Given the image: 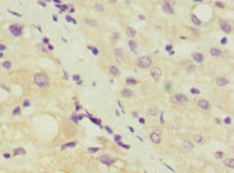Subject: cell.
<instances>
[{"instance_id": "cell-47", "label": "cell", "mask_w": 234, "mask_h": 173, "mask_svg": "<svg viewBox=\"0 0 234 173\" xmlns=\"http://www.w3.org/2000/svg\"><path fill=\"white\" fill-rule=\"evenodd\" d=\"M224 124H231V119H230V118H226V119H224Z\"/></svg>"}, {"instance_id": "cell-14", "label": "cell", "mask_w": 234, "mask_h": 173, "mask_svg": "<svg viewBox=\"0 0 234 173\" xmlns=\"http://www.w3.org/2000/svg\"><path fill=\"white\" fill-rule=\"evenodd\" d=\"M192 57H193V61H196V63H203L204 61V55L201 53H193Z\"/></svg>"}, {"instance_id": "cell-17", "label": "cell", "mask_w": 234, "mask_h": 173, "mask_svg": "<svg viewBox=\"0 0 234 173\" xmlns=\"http://www.w3.org/2000/svg\"><path fill=\"white\" fill-rule=\"evenodd\" d=\"M183 148L186 149V150H193L194 145H193V142H190V140H183Z\"/></svg>"}, {"instance_id": "cell-13", "label": "cell", "mask_w": 234, "mask_h": 173, "mask_svg": "<svg viewBox=\"0 0 234 173\" xmlns=\"http://www.w3.org/2000/svg\"><path fill=\"white\" fill-rule=\"evenodd\" d=\"M108 71L112 77H119V75H121V71H119V68H118L117 65H111Z\"/></svg>"}, {"instance_id": "cell-33", "label": "cell", "mask_w": 234, "mask_h": 173, "mask_svg": "<svg viewBox=\"0 0 234 173\" xmlns=\"http://www.w3.org/2000/svg\"><path fill=\"white\" fill-rule=\"evenodd\" d=\"M214 4H216L217 7H220V9H224V7H226V4H224V3H221V1H216Z\"/></svg>"}, {"instance_id": "cell-7", "label": "cell", "mask_w": 234, "mask_h": 173, "mask_svg": "<svg viewBox=\"0 0 234 173\" xmlns=\"http://www.w3.org/2000/svg\"><path fill=\"white\" fill-rule=\"evenodd\" d=\"M151 75L153 80H156V81H159L160 80V77H162V70L159 68V67H152L151 68Z\"/></svg>"}, {"instance_id": "cell-27", "label": "cell", "mask_w": 234, "mask_h": 173, "mask_svg": "<svg viewBox=\"0 0 234 173\" xmlns=\"http://www.w3.org/2000/svg\"><path fill=\"white\" fill-rule=\"evenodd\" d=\"M126 84H129V85H136L138 81H136L135 78H128V80H126Z\"/></svg>"}, {"instance_id": "cell-11", "label": "cell", "mask_w": 234, "mask_h": 173, "mask_svg": "<svg viewBox=\"0 0 234 173\" xmlns=\"http://www.w3.org/2000/svg\"><path fill=\"white\" fill-rule=\"evenodd\" d=\"M228 84H230V81L227 80L226 77H218V78H216V85H217V87H226Z\"/></svg>"}, {"instance_id": "cell-28", "label": "cell", "mask_w": 234, "mask_h": 173, "mask_svg": "<svg viewBox=\"0 0 234 173\" xmlns=\"http://www.w3.org/2000/svg\"><path fill=\"white\" fill-rule=\"evenodd\" d=\"M3 68L10 70V68H11V63H10V61H4V63H3Z\"/></svg>"}, {"instance_id": "cell-50", "label": "cell", "mask_w": 234, "mask_h": 173, "mask_svg": "<svg viewBox=\"0 0 234 173\" xmlns=\"http://www.w3.org/2000/svg\"><path fill=\"white\" fill-rule=\"evenodd\" d=\"M105 129H107V132H108V133H114V132H112V129H111V128H108V126H105Z\"/></svg>"}, {"instance_id": "cell-45", "label": "cell", "mask_w": 234, "mask_h": 173, "mask_svg": "<svg viewBox=\"0 0 234 173\" xmlns=\"http://www.w3.org/2000/svg\"><path fill=\"white\" fill-rule=\"evenodd\" d=\"M187 70H189L190 73H192V71H194V65H189V67H187Z\"/></svg>"}, {"instance_id": "cell-32", "label": "cell", "mask_w": 234, "mask_h": 173, "mask_svg": "<svg viewBox=\"0 0 234 173\" xmlns=\"http://www.w3.org/2000/svg\"><path fill=\"white\" fill-rule=\"evenodd\" d=\"M88 48L92 51V54H94V55H98V48H95V47H92V46H90Z\"/></svg>"}, {"instance_id": "cell-6", "label": "cell", "mask_w": 234, "mask_h": 173, "mask_svg": "<svg viewBox=\"0 0 234 173\" xmlns=\"http://www.w3.org/2000/svg\"><path fill=\"white\" fill-rule=\"evenodd\" d=\"M99 162L104 163V165H107V166H112L115 163V159L112 156H109V155H102V156L99 157Z\"/></svg>"}, {"instance_id": "cell-1", "label": "cell", "mask_w": 234, "mask_h": 173, "mask_svg": "<svg viewBox=\"0 0 234 173\" xmlns=\"http://www.w3.org/2000/svg\"><path fill=\"white\" fill-rule=\"evenodd\" d=\"M34 84H36L37 87H40V88H47V87L50 85V80H48V77L45 74L38 73V74L34 75Z\"/></svg>"}, {"instance_id": "cell-52", "label": "cell", "mask_w": 234, "mask_h": 173, "mask_svg": "<svg viewBox=\"0 0 234 173\" xmlns=\"http://www.w3.org/2000/svg\"><path fill=\"white\" fill-rule=\"evenodd\" d=\"M38 4H40V6H43V7H45V6H47V4H45L44 1H38Z\"/></svg>"}, {"instance_id": "cell-43", "label": "cell", "mask_w": 234, "mask_h": 173, "mask_svg": "<svg viewBox=\"0 0 234 173\" xmlns=\"http://www.w3.org/2000/svg\"><path fill=\"white\" fill-rule=\"evenodd\" d=\"M23 107H30V101H28V99H26L24 102H23Z\"/></svg>"}, {"instance_id": "cell-24", "label": "cell", "mask_w": 234, "mask_h": 173, "mask_svg": "<svg viewBox=\"0 0 234 173\" xmlns=\"http://www.w3.org/2000/svg\"><path fill=\"white\" fill-rule=\"evenodd\" d=\"M85 23H87L88 26H94V27H97V26H98V23H97L95 20H90V18H85Z\"/></svg>"}, {"instance_id": "cell-3", "label": "cell", "mask_w": 234, "mask_h": 173, "mask_svg": "<svg viewBox=\"0 0 234 173\" xmlns=\"http://www.w3.org/2000/svg\"><path fill=\"white\" fill-rule=\"evenodd\" d=\"M136 65L139 68H148V67L152 65V58L149 55H142L136 60Z\"/></svg>"}, {"instance_id": "cell-20", "label": "cell", "mask_w": 234, "mask_h": 173, "mask_svg": "<svg viewBox=\"0 0 234 173\" xmlns=\"http://www.w3.org/2000/svg\"><path fill=\"white\" fill-rule=\"evenodd\" d=\"M129 47H131V50H132L134 53H136V50H138V44H136V41L131 40V41H129Z\"/></svg>"}, {"instance_id": "cell-30", "label": "cell", "mask_w": 234, "mask_h": 173, "mask_svg": "<svg viewBox=\"0 0 234 173\" xmlns=\"http://www.w3.org/2000/svg\"><path fill=\"white\" fill-rule=\"evenodd\" d=\"M75 145H77L75 142H70V143H67V145H64V146H63V149H65V148H74Z\"/></svg>"}, {"instance_id": "cell-40", "label": "cell", "mask_w": 234, "mask_h": 173, "mask_svg": "<svg viewBox=\"0 0 234 173\" xmlns=\"http://www.w3.org/2000/svg\"><path fill=\"white\" fill-rule=\"evenodd\" d=\"M114 139L117 140V142H121V139H122V136H121V135H115V136H114Z\"/></svg>"}, {"instance_id": "cell-46", "label": "cell", "mask_w": 234, "mask_h": 173, "mask_svg": "<svg viewBox=\"0 0 234 173\" xmlns=\"http://www.w3.org/2000/svg\"><path fill=\"white\" fill-rule=\"evenodd\" d=\"M166 90H172V84L170 82H166Z\"/></svg>"}, {"instance_id": "cell-12", "label": "cell", "mask_w": 234, "mask_h": 173, "mask_svg": "<svg viewBox=\"0 0 234 173\" xmlns=\"http://www.w3.org/2000/svg\"><path fill=\"white\" fill-rule=\"evenodd\" d=\"M121 95L124 97V98H132L135 94L132 90H129V88H124V90L121 91Z\"/></svg>"}, {"instance_id": "cell-19", "label": "cell", "mask_w": 234, "mask_h": 173, "mask_svg": "<svg viewBox=\"0 0 234 173\" xmlns=\"http://www.w3.org/2000/svg\"><path fill=\"white\" fill-rule=\"evenodd\" d=\"M224 165H226L227 167H231V169H233V167H234V159H233V157L226 159V160H224Z\"/></svg>"}, {"instance_id": "cell-48", "label": "cell", "mask_w": 234, "mask_h": 173, "mask_svg": "<svg viewBox=\"0 0 234 173\" xmlns=\"http://www.w3.org/2000/svg\"><path fill=\"white\" fill-rule=\"evenodd\" d=\"M43 43H44V44H47V46H48V44H50V40H48V38H44V40H43Z\"/></svg>"}, {"instance_id": "cell-22", "label": "cell", "mask_w": 234, "mask_h": 173, "mask_svg": "<svg viewBox=\"0 0 234 173\" xmlns=\"http://www.w3.org/2000/svg\"><path fill=\"white\" fill-rule=\"evenodd\" d=\"M87 116H88V118L91 119V121H92V122H94V124H97V125H99V126H102V124H101V121H99V119H97V118H94V116H92V115H90V114H87Z\"/></svg>"}, {"instance_id": "cell-44", "label": "cell", "mask_w": 234, "mask_h": 173, "mask_svg": "<svg viewBox=\"0 0 234 173\" xmlns=\"http://www.w3.org/2000/svg\"><path fill=\"white\" fill-rule=\"evenodd\" d=\"M53 50H54V47H53L51 44H48V46H47V51H53Z\"/></svg>"}, {"instance_id": "cell-55", "label": "cell", "mask_w": 234, "mask_h": 173, "mask_svg": "<svg viewBox=\"0 0 234 173\" xmlns=\"http://www.w3.org/2000/svg\"><path fill=\"white\" fill-rule=\"evenodd\" d=\"M1 57H3V53H0V58H1Z\"/></svg>"}, {"instance_id": "cell-38", "label": "cell", "mask_w": 234, "mask_h": 173, "mask_svg": "<svg viewBox=\"0 0 234 173\" xmlns=\"http://www.w3.org/2000/svg\"><path fill=\"white\" fill-rule=\"evenodd\" d=\"M20 114V108L17 107V108H14V111H13V115H18Z\"/></svg>"}, {"instance_id": "cell-16", "label": "cell", "mask_w": 234, "mask_h": 173, "mask_svg": "<svg viewBox=\"0 0 234 173\" xmlns=\"http://www.w3.org/2000/svg\"><path fill=\"white\" fill-rule=\"evenodd\" d=\"M193 142H196V143H204L206 139H204V136H201V135H193Z\"/></svg>"}, {"instance_id": "cell-41", "label": "cell", "mask_w": 234, "mask_h": 173, "mask_svg": "<svg viewBox=\"0 0 234 173\" xmlns=\"http://www.w3.org/2000/svg\"><path fill=\"white\" fill-rule=\"evenodd\" d=\"M115 54H117V55H122V51H121V48H115Z\"/></svg>"}, {"instance_id": "cell-5", "label": "cell", "mask_w": 234, "mask_h": 173, "mask_svg": "<svg viewBox=\"0 0 234 173\" xmlns=\"http://www.w3.org/2000/svg\"><path fill=\"white\" fill-rule=\"evenodd\" d=\"M9 30H10V33L13 34L14 37H20L21 33H23V27L20 24H11L9 27Z\"/></svg>"}, {"instance_id": "cell-51", "label": "cell", "mask_w": 234, "mask_h": 173, "mask_svg": "<svg viewBox=\"0 0 234 173\" xmlns=\"http://www.w3.org/2000/svg\"><path fill=\"white\" fill-rule=\"evenodd\" d=\"M38 48L41 50V51H45V47H44V46H43V44H40V46H38Z\"/></svg>"}, {"instance_id": "cell-8", "label": "cell", "mask_w": 234, "mask_h": 173, "mask_svg": "<svg viewBox=\"0 0 234 173\" xmlns=\"http://www.w3.org/2000/svg\"><path fill=\"white\" fill-rule=\"evenodd\" d=\"M220 27H221V30L224 31L226 34H230L231 33V24L228 23V21H226V20H220Z\"/></svg>"}, {"instance_id": "cell-35", "label": "cell", "mask_w": 234, "mask_h": 173, "mask_svg": "<svg viewBox=\"0 0 234 173\" xmlns=\"http://www.w3.org/2000/svg\"><path fill=\"white\" fill-rule=\"evenodd\" d=\"M117 143H118V145H119V146H122V148H125V149H129V148H131L129 145H125V143H122V142H117Z\"/></svg>"}, {"instance_id": "cell-26", "label": "cell", "mask_w": 234, "mask_h": 173, "mask_svg": "<svg viewBox=\"0 0 234 173\" xmlns=\"http://www.w3.org/2000/svg\"><path fill=\"white\" fill-rule=\"evenodd\" d=\"M82 118H84L82 115H72L71 116V121H72V122H78V121L82 119Z\"/></svg>"}, {"instance_id": "cell-2", "label": "cell", "mask_w": 234, "mask_h": 173, "mask_svg": "<svg viewBox=\"0 0 234 173\" xmlns=\"http://www.w3.org/2000/svg\"><path fill=\"white\" fill-rule=\"evenodd\" d=\"M170 102L172 104H179V105H186L189 102V98L184 94H175L170 97Z\"/></svg>"}, {"instance_id": "cell-29", "label": "cell", "mask_w": 234, "mask_h": 173, "mask_svg": "<svg viewBox=\"0 0 234 173\" xmlns=\"http://www.w3.org/2000/svg\"><path fill=\"white\" fill-rule=\"evenodd\" d=\"M95 9H97V11H104V6H102L101 3H97V4H95Z\"/></svg>"}, {"instance_id": "cell-25", "label": "cell", "mask_w": 234, "mask_h": 173, "mask_svg": "<svg viewBox=\"0 0 234 173\" xmlns=\"http://www.w3.org/2000/svg\"><path fill=\"white\" fill-rule=\"evenodd\" d=\"M192 21H193L196 26H200V24H201V21H200V20H199L196 16H194V14H192Z\"/></svg>"}, {"instance_id": "cell-15", "label": "cell", "mask_w": 234, "mask_h": 173, "mask_svg": "<svg viewBox=\"0 0 234 173\" xmlns=\"http://www.w3.org/2000/svg\"><path fill=\"white\" fill-rule=\"evenodd\" d=\"M210 54H211L213 57H221V55H223V51H221L220 48L211 47V48H210Z\"/></svg>"}, {"instance_id": "cell-31", "label": "cell", "mask_w": 234, "mask_h": 173, "mask_svg": "<svg viewBox=\"0 0 234 173\" xmlns=\"http://www.w3.org/2000/svg\"><path fill=\"white\" fill-rule=\"evenodd\" d=\"M65 20H67L68 23H72V24H77V21L72 18V17H70V16H65Z\"/></svg>"}, {"instance_id": "cell-42", "label": "cell", "mask_w": 234, "mask_h": 173, "mask_svg": "<svg viewBox=\"0 0 234 173\" xmlns=\"http://www.w3.org/2000/svg\"><path fill=\"white\" fill-rule=\"evenodd\" d=\"M9 13H10V14H13V16H17V17L21 16V14H18V13H16V11H11V10H9Z\"/></svg>"}, {"instance_id": "cell-36", "label": "cell", "mask_w": 234, "mask_h": 173, "mask_svg": "<svg viewBox=\"0 0 234 173\" xmlns=\"http://www.w3.org/2000/svg\"><path fill=\"white\" fill-rule=\"evenodd\" d=\"M190 92H192V94H194V95H197V94H200V91L197 90V88H192V90H190Z\"/></svg>"}, {"instance_id": "cell-54", "label": "cell", "mask_w": 234, "mask_h": 173, "mask_svg": "<svg viewBox=\"0 0 234 173\" xmlns=\"http://www.w3.org/2000/svg\"><path fill=\"white\" fill-rule=\"evenodd\" d=\"M132 116H134V118H138V112H132Z\"/></svg>"}, {"instance_id": "cell-34", "label": "cell", "mask_w": 234, "mask_h": 173, "mask_svg": "<svg viewBox=\"0 0 234 173\" xmlns=\"http://www.w3.org/2000/svg\"><path fill=\"white\" fill-rule=\"evenodd\" d=\"M214 156L217 157V159H221V157L224 156V153H223V152H216V153H214Z\"/></svg>"}, {"instance_id": "cell-10", "label": "cell", "mask_w": 234, "mask_h": 173, "mask_svg": "<svg viewBox=\"0 0 234 173\" xmlns=\"http://www.w3.org/2000/svg\"><path fill=\"white\" fill-rule=\"evenodd\" d=\"M197 107L200 108V109H203V111H209L210 109V102L207 101V99H199V101H197Z\"/></svg>"}, {"instance_id": "cell-39", "label": "cell", "mask_w": 234, "mask_h": 173, "mask_svg": "<svg viewBox=\"0 0 234 173\" xmlns=\"http://www.w3.org/2000/svg\"><path fill=\"white\" fill-rule=\"evenodd\" d=\"M72 78H74V80H75V81H77V82H78V84H82V82H81V78H80L78 75H74Z\"/></svg>"}, {"instance_id": "cell-4", "label": "cell", "mask_w": 234, "mask_h": 173, "mask_svg": "<svg viewBox=\"0 0 234 173\" xmlns=\"http://www.w3.org/2000/svg\"><path fill=\"white\" fill-rule=\"evenodd\" d=\"M149 139L155 143V145H158V143H160L162 142V133H160V131L159 129H155L153 132H151V135H149Z\"/></svg>"}, {"instance_id": "cell-9", "label": "cell", "mask_w": 234, "mask_h": 173, "mask_svg": "<svg viewBox=\"0 0 234 173\" xmlns=\"http://www.w3.org/2000/svg\"><path fill=\"white\" fill-rule=\"evenodd\" d=\"M162 10H163L165 13H167V14H173V13H175L173 6L170 4V1H163V4H162Z\"/></svg>"}, {"instance_id": "cell-23", "label": "cell", "mask_w": 234, "mask_h": 173, "mask_svg": "<svg viewBox=\"0 0 234 173\" xmlns=\"http://www.w3.org/2000/svg\"><path fill=\"white\" fill-rule=\"evenodd\" d=\"M148 114H149V115H156V114H159V109L156 107H152L151 109L148 111Z\"/></svg>"}, {"instance_id": "cell-49", "label": "cell", "mask_w": 234, "mask_h": 173, "mask_svg": "<svg viewBox=\"0 0 234 173\" xmlns=\"http://www.w3.org/2000/svg\"><path fill=\"white\" fill-rule=\"evenodd\" d=\"M166 50L169 51V53H172V51H173V50H172V46H166Z\"/></svg>"}, {"instance_id": "cell-21", "label": "cell", "mask_w": 234, "mask_h": 173, "mask_svg": "<svg viewBox=\"0 0 234 173\" xmlns=\"http://www.w3.org/2000/svg\"><path fill=\"white\" fill-rule=\"evenodd\" d=\"M13 155H26V150L23 148H16L14 152H13Z\"/></svg>"}, {"instance_id": "cell-37", "label": "cell", "mask_w": 234, "mask_h": 173, "mask_svg": "<svg viewBox=\"0 0 234 173\" xmlns=\"http://www.w3.org/2000/svg\"><path fill=\"white\" fill-rule=\"evenodd\" d=\"M99 150V148H90L88 149V152H91V153H95V152H98Z\"/></svg>"}, {"instance_id": "cell-53", "label": "cell", "mask_w": 234, "mask_h": 173, "mask_svg": "<svg viewBox=\"0 0 234 173\" xmlns=\"http://www.w3.org/2000/svg\"><path fill=\"white\" fill-rule=\"evenodd\" d=\"M81 108H82V107H81V105H78V104H77V105H75V109H77V111H80Z\"/></svg>"}, {"instance_id": "cell-18", "label": "cell", "mask_w": 234, "mask_h": 173, "mask_svg": "<svg viewBox=\"0 0 234 173\" xmlns=\"http://www.w3.org/2000/svg\"><path fill=\"white\" fill-rule=\"evenodd\" d=\"M126 34H128V37L134 38L135 36H136V30H135V28H132V27H126Z\"/></svg>"}]
</instances>
